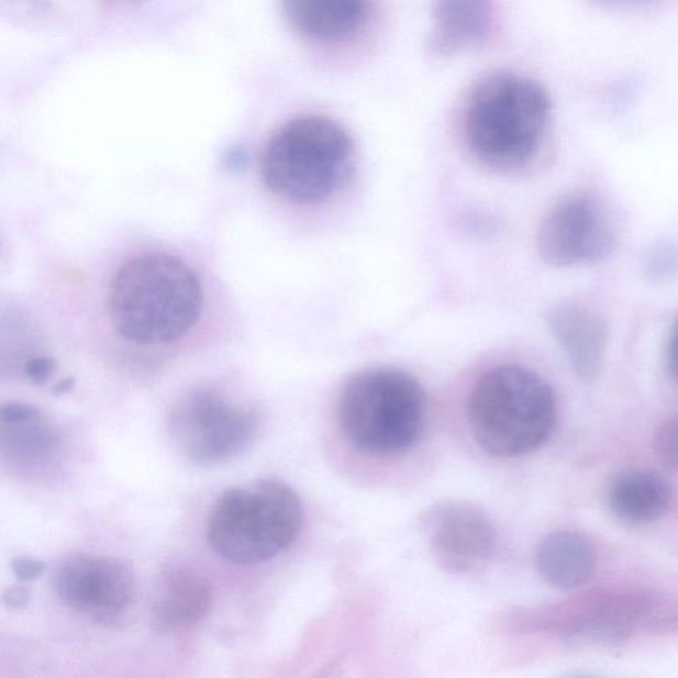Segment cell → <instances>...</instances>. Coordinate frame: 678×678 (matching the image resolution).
<instances>
[{
	"label": "cell",
	"instance_id": "cell-12",
	"mask_svg": "<svg viewBox=\"0 0 678 678\" xmlns=\"http://www.w3.org/2000/svg\"><path fill=\"white\" fill-rule=\"evenodd\" d=\"M282 14L303 41L334 45L358 37L376 11L366 0H289L282 3Z\"/></svg>",
	"mask_w": 678,
	"mask_h": 678
},
{
	"label": "cell",
	"instance_id": "cell-17",
	"mask_svg": "<svg viewBox=\"0 0 678 678\" xmlns=\"http://www.w3.org/2000/svg\"><path fill=\"white\" fill-rule=\"evenodd\" d=\"M654 449L665 467L675 469L677 465V421L669 418L657 429Z\"/></svg>",
	"mask_w": 678,
	"mask_h": 678
},
{
	"label": "cell",
	"instance_id": "cell-2",
	"mask_svg": "<svg viewBox=\"0 0 678 678\" xmlns=\"http://www.w3.org/2000/svg\"><path fill=\"white\" fill-rule=\"evenodd\" d=\"M551 118V96L540 81L499 70L470 88L463 109V137L481 164L516 170L537 157Z\"/></svg>",
	"mask_w": 678,
	"mask_h": 678
},
{
	"label": "cell",
	"instance_id": "cell-20",
	"mask_svg": "<svg viewBox=\"0 0 678 678\" xmlns=\"http://www.w3.org/2000/svg\"><path fill=\"white\" fill-rule=\"evenodd\" d=\"M11 570L21 582H34V580L43 576L45 564L35 558L18 557L12 559Z\"/></svg>",
	"mask_w": 678,
	"mask_h": 678
},
{
	"label": "cell",
	"instance_id": "cell-14",
	"mask_svg": "<svg viewBox=\"0 0 678 678\" xmlns=\"http://www.w3.org/2000/svg\"><path fill=\"white\" fill-rule=\"evenodd\" d=\"M671 503V489L662 475L630 469L613 477L605 489V505L618 520L648 525L662 520Z\"/></svg>",
	"mask_w": 678,
	"mask_h": 678
},
{
	"label": "cell",
	"instance_id": "cell-8",
	"mask_svg": "<svg viewBox=\"0 0 678 678\" xmlns=\"http://www.w3.org/2000/svg\"><path fill=\"white\" fill-rule=\"evenodd\" d=\"M618 245L610 212L589 193H570L552 205L538 225L535 247L548 266L578 267L602 262Z\"/></svg>",
	"mask_w": 678,
	"mask_h": 678
},
{
	"label": "cell",
	"instance_id": "cell-9",
	"mask_svg": "<svg viewBox=\"0 0 678 678\" xmlns=\"http://www.w3.org/2000/svg\"><path fill=\"white\" fill-rule=\"evenodd\" d=\"M55 591L77 612L107 624L133 603L135 578L124 562L88 554L70 555L55 573Z\"/></svg>",
	"mask_w": 678,
	"mask_h": 678
},
{
	"label": "cell",
	"instance_id": "cell-19",
	"mask_svg": "<svg viewBox=\"0 0 678 678\" xmlns=\"http://www.w3.org/2000/svg\"><path fill=\"white\" fill-rule=\"evenodd\" d=\"M38 416L36 407L25 403H5L0 405V424H22Z\"/></svg>",
	"mask_w": 678,
	"mask_h": 678
},
{
	"label": "cell",
	"instance_id": "cell-18",
	"mask_svg": "<svg viewBox=\"0 0 678 678\" xmlns=\"http://www.w3.org/2000/svg\"><path fill=\"white\" fill-rule=\"evenodd\" d=\"M676 252L674 245L662 243L652 248L647 256V270L652 276H663L669 274V269L675 267Z\"/></svg>",
	"mask_w": 678,
	"mask_h": 678
},
{
	"label": "cell",
	"instance_id": "cell-7",
	"mask_svg": "<svg viewBox=\"0 0 678 678\" xmlns=\"http://www.w3.org/2000/svg\"><path fill=\"white\" fill-rule=\"evenodd\" d=\"M260 413L214 386H199L177 400L169 416L170 437L187 460L215 465L248 447Z\"/></svg>",
	"mask_w": 678,
	"mask_h": 678
},
{
	"label": "cell",
	"instance_id": "cell-11",
	"mask_svg": "<svg viewBox=\"0 0 678 678\" xmlns=\"http://www.w3.org/2000/svg\"><path fill=\"white\" fill-rule=\"evenodd\" d=\"M546 321L574 373L585 382L596 380L610 337L603 315L585 303L567 301L548 310Z\"/></svg>",
	"mask_w": 678,
	"mask_h": 678
},
{
	"label": "cell",
	"instance_id": "cell-10",
	"mask_svg": "<svg viewBox=\"0 0 678 678\" xmlns=\"http://www.w3.org/2000/svg\"><path fill=\"white\" fill-rule=\"evenodd\" d=\"M423 525L438 564L454 573H475L492 559L496 533L479 508L460 501L432 505Z\"/></svg>",
	"mask_w": 678,
	"mask_h": 678
},
{
	"label": "cell",
	"instance_id": "cell-22",
	"mask_svg": "<svg viewBox=\"0 0 678 678\" xmlns=\"http://www.w3.org/2000/svg\"><path fill=\"white\" fill-rule=\"evenodd\" d=\"M31 592L27 587L12 586L2 593V602L9 609L21 610L30 603Z\"/></svg>",
	"mask_w": 678,
	"mask_h": 678
},
{
	"label": "cell",
	"instance_id": "cell-6",
	"mask_svg": "<svg viewBox=\"0 0 678 678\" xmlns=\"http://www.w3.org/2000/svg\"><path fill=\"white\" fill-rule=\"evenodd\" d=\"M299 494L287 484L258 480L225 490L207 521V538L223 558L262 564L293 544L302 526Z\"/></svg>",
	"mask_w": 678,
	"mask_h": 678
},
{
	"label": "cell",
	"instance_id": "cell-16",
	"mask_svg": "<svg viewBox=\"0 0 678 678\" xmlns=\"http://www.w3.org/2000/svg\"><path fill=\"white\" fill-rule=\"evenodd\" d=\"M542 579L557 589L571 590L590 582L597 557L590 542L573 532L548 534L535 554Z\"/></svg>",
	"mask_w": 678,
	"mask_h": 678
},
{
	"label": "cell",
	"instance_id": "cell-21",
	"mask_svg": "<svg viewBox=\"0 0 678 678\" xmlns=\"http://www.w3.org/2000/svg\"><path fill=\"white\" fill-rule=\"evenodd\" d=\"M56 370V362L49 357L32 358L25 364V374L32 382L42 385L54 376Z\"/></svg>",
	"mask_w": 678,
	"mask_h": 678
},
{
	"label": "cell",
	"instance_id": "cell-5",
	"mask_svg": "<svg viewBox=\"0 0 678 678\" xmlns=\"http://www.w3.org/2000/svg\"><path fill=\"white\" fill-rule=\"evenodd\" d=\"M425 393L410 373L396 367H370L355 373L341 392L342 431L366 455L405 454L421 438L425 424Z\"/></svg>",
	"mask_w": 678,
	"mask_h": 678
},
{
	"label": "cell",
	"instance_id": "cell-13",
	"mask_svg": "<svg viewBox=\"0 0 678 678\" xmlns=\"http://www.w3.org/2000/svg\"><path fill=\"white\" fill-rule=\"evenodd\" d=\"M493 4L484 0H444L432 11L427 37L430 54L451 56L477 47L492 36Z\"/></svg>",
	"mask_w": 678,
	"mask_h": 678
},
{
	"label": "cell",
	"instance_id": "cell-24",
	"mask_svg": "<svg viewBox=\"0 0 678 678\" xmlns=\"http://www.w3.org/2000/svg\"><path fill=\"white\" fill-rule=\"evenodd\" d=\"M75 384L76 382L73 377L62 379L60 382L54 387V390H52V392H54L56 397L64 396V393H67L74 389Z\"/></svg>",
	"mask_w": 678,
	"mask_h": 678
},
{
	"label": "cell",
	"instance_id": "cell-15",
	"mask_svg": "<svg viewBox=\"0 0 678 678\" xmlns=\"http://www.w3.org/2000/svg\"><path fill=\"white\" fill-rule=\"evenodd\" d=\"M211 604L210 583L200 574L187 567L173 568L154 603L155 624L165 631L190 627L202 622Z\"/></svg>",
	"mask_w": 678,
	"mask_h": 678
},
{
	"label": "cell",
	"instance_id": "cell-23",
	"mask_svg": "<svg viewBox=\"0 0 678 678\" xmlns=\"http://www.w3.org/2000/svg\"><path fill=\"white\" fill-rule=\"evenodd\" d=\"M665 366L671 378H676V333H671L668 341L667 353H665Z\"/></svg>",
	"mask_w": 678,
	"mask_h": 678
},
{
	"label": "cell",
	"instance_id": "cell-4",
	"mask_svg": "<svg viewBox=\"0 0 678 678\" xmlns=\"http://www.w3.org/2000/svg\"><path fill=\"white\" fill-rule=\"evenodd\" d=\"M557 421V402L544 378L525 367L497 366L476 380L468 399V423L487 454L512 458L547 442Z\"/></svg>",
	"mask_w": 678,
	"mask_h": 678
},
{
	"label": "cell",
	"instance_id": "cell-3",
	"mask_svg": "<svg viewBox=\"0 0 678 678\" xmlns=\"http://www.w3.org/2000/svg\"><path fill=\"white\" fill-rule=\"evenodd\" d=\"M355 145L346 129L327 115H297L277 127L260 155L264 186L284 202L318 205L352 179Z\"/></svg>",
	"mask_w": 678,
	"mask_h": 678
},
{
	"label": "cell",
	"instance_id": "cell-1",
	"mask_svg": "<svg viewBox=\"0 0 678 678\" xmlns=\"http://www.w3.org/2000/svg\"><path fill=\"white\" fill-rule=\"evenodd\" d=\"M202 281L182 257L151 251L127 260L113 276L108 313L114 331L138 345L182 338L202 314Z\"/></svg>",
	"mask_w": 678,
	"mask_h": 678
}]
</instances>
